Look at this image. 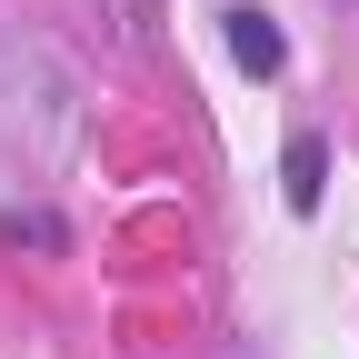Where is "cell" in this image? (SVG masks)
<instances>
[{
    "label": "cell",
    "instance_id": "6da1fadb",
    "mask_svg": "<svg viewBox=\"0 0 359 359\" xmlns=\"http://www.w3.org/2000/svg\"><path fill=\"white\" fill-rule=\"evenodd\" d=\"M280 190H290V210H320V190H330V150H320V140H290Z\"/></svg>",
    "mask_w": 359,
    "mask_h": 359
},
{
    "label": "cell",
    "instance_id": "7a4b0ae2",
    "mask_svg": "<svg viewBox=\"0 0 359 359\" xmlns=\"http://www.w3.org/2000/svg\"><path fill=\"white\" fill-rule=\"evenodd\" d=\"M230 50H240V70H259V80L290 60V50H280V30H269L259 11H230Z\"/></svg>",
    "mask_w": 359,
    "mask_h": 359
}]
</instances>
